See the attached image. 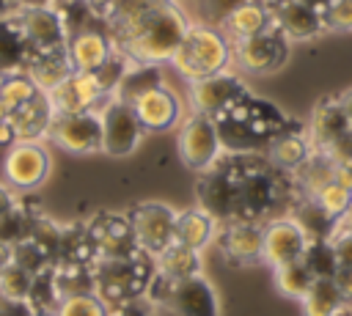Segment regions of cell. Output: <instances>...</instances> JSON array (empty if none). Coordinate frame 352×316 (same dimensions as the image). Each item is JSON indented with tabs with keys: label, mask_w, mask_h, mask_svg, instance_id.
Here are the masks:
<instances>
[{
	"label": "cell",
	"mask_w": 352,
	"mask_h": 316,
	"mask_svg": "<svg viewBox=\"0 0 352 316\" xmlns=\"http://www.w3.org/2000/svg\"><path fill=\"white\" fill-rule=\"evenodd\" d=\"M195 195L198 206L217 223H270L289 214L297 201L292 173L275 168L264 154H223L209 170L198 173Z\"/></svg>",
	"instance_id": "1"
},
{
	"label": "cell",
	"mask_w": 352,
	"mask_h": 316,
	"mask_svg": "<svg viewBox=\"0 0 352 316\" xmlns=\"http://www.w3.org/2000/svg\"><path fill=\"white\" fill-rule=\"evenodd\" d=\"M214 121L226 154H264L278 135L300 126L272 102L256 99L253 93L220 113Z\"/></svg>",
	"instance_id": "2"
},
{
	"label": "cell",
	"mask_w": 352,
	"mask_h": 316,
	"mask_svg": "<svg viewBox=\"0 0 352 316\" xmlns=\"http://www.w3.org/2000/svg\"><path fill=\"white\" fill-rule=\"evenodd\" d=\"M190 19L176 0H168L157 8L138 30L116 44V52L124 55L132 66H162L170 63L179 44L190 30Z\"/></svg>",
	"instance_id": "3"
},
{
	"label": "cell",
	"mask_w": 352,
	"mask_h": 316,
	"mask_svg": "<svg viewBox=\"0 0 352 316\" xmlns=\"http://www.w3.org/2000/svg\"><path fill=\"white\" fill-rule=\"evenodd\" d=\"M154 272V258L143 250L129 258H99L94 261V294L107 308L140 300L146 297Z\"/></svg>",
	"instance_id": "4"
},
{
	"label": "cell",
	"mask_w": 352,
	"mask_h": 316,
	"mask_svg": "<svg viewBox=\"0 0 352 316\" xmlns=\"http://www.w3.org/2000/svg\"><path fill=\"white\" fill-rule=\"evenodd\" d=\"M170 66L187 82L220 74L231 69V41L212 25H204V22L190 25L184 41L170 58Z\"/></svg>",
	"instance_id": "5"
},
{
	"label": "cell",
	"mask_w": 352,
	"mask_h": 316,
	"mask_svg": "<svg viewBox=\"0 0 352 316\" xmlns=\"http://www.w3.org/2000/svg\"><path fill=\"white\" fill-rule=\"evenodd\" d=\"M146 300L157 308L173 311L176 316H220V302H217L214 286L204 275L168 283V280L157 278V272H154Z\"/></svg>",
	"instance_id": "6"
},
{
	"label": "cell",
	"mask_w": 352,
	"mask_h": 316,
	"mask_svg": "<svg viewBox=\"0 0 352 316\" xmlns=\"http://www.w3.org/2000/svg\"><path fill=\"white\" fill-rule=\"evenodd\" d=\"M289 58V38L267 27L250 38L231 41V66L242 74H272L278 71Z\"/></svg>",
	"instance_id": "7"
},
{
	"label": "cell",
	"mask_w": 352,
	"mask_h": 316,
	"mask_svg": "<svg viewBox=\"0 0 352 316\" xmlns=\"http://www.w3.org/2000/svg\"><path fill=\"white\" fill-rule=\"evenodd\" d=\"M52 157L41 140H16L3 157V181L14 192H30L41 187L50 176Z\"/></svg>",
	"instance_id": "8"
},
{
	"label": "cell",
	"mask_w": 352,
	"mask_h": 316,
	"mask_svg": "<svg viewBox=\"0 0 352 316\" xmlns=\"http://www.w3.org/2000/svg\"><path fill=\"white\" fill-rule=\"evenodd\" d=\"M223 143H220V132H217V121L212 115H201V113H190L182 121L179 129V159L195 170L204 173L209 170L220 157H223Z\"/></svg>",
	"instance_id": "9"
},
{
	"label": "cell",
	"mask_w": 352,
	"mask_h": 316,
	"mask_svg": "<svg viewBox=\"0 0 352 316\" xmlns=\"http://www.w3.org/2000/svg\"><path fill=\"white\" fill-rule=\"evenodd\" d=\"M52 140L66 154H99L102 151V115L99 110L85 113H55L47 129Z\"/></svg>",
	"instance_id": "10"
},
{
	"label": "cell",
	"mask_w": 352,
	"mask_h": 316,
	"mask_svg": "<svg viewBox=\"0 0 352 316\" xmlns=\"http://www.w3.org/2000/svg\"><path fill=\"white\" fill-rule=\"evenodd\" d=\"M22 36L30 47V55H47V52H66L69 30L63 25V16L55 5H19L14 11Z\"/></svg>",
	"instance_id": "11"
},
{
	"label": "cell",
	"mask_w": 352,
	"mask_h": 316,
	"mask_svg": "<svg viewBox=\"0 0 352 316\" xmlns=\"http://www.w3.org/2000/svg\"><path fill=\"white\" fill-rule=\"evenodd\" d=\"M176 214L168 203L162 201H143L135 203L126 217L129 225L135 231V242L143 253H148L151 258H157L168 245H173V234H176Z\"/></svg>",
	"instance_id": "12"
},
{
	"label": "cell",
	"mask_w": 352,
	"mask_h": 316,
	"mask_svg": "<svg viewBox=\"0 0 352 316\" xmlns=\"http://www.w3.org/2000/svg\"><path fill=\"white\" fill-rule=\"evenodd\" d=\"M99 115H102V154H107V157H129L140 146V140L146 135V129L138 121L132 104L118 99V96H110L102 104Z\"/></svg>",
	"instance_id": "13"
},
{
	"label": "cell",
	"mask_w": 352,
	"mask_h": 316,
	"mask_svg": "<svg viewBox=\"0 0 352 316\" xmlns=\"http://www.w3.org/2000/svg\"><path fill=\"white\" fill-rule=\"evenodd\" d=\"M190 85V110L201 113V115H212L217 118L220 113H226L228 107H234L236 102H242L250 91L245 85V80L239 74H234L231 69L187 82Z\"/></svg>",
	"instance_id": "14"
},
{
	"label": "cell",
	"mask_w": 352,
	"mask_h": 316,
	"mask_svg": "<svg viewBox=\"0 0 352 316\" xmlns=\"http://www.w3.org/2000/svg\"><path fill=\"white\" fill-rule=\"evenodd\" d=\"M85 228H88V236L94 242L96 261L99 258H129V256L140 253L126 214L99 212L85 223Z\"/></svg>",
	"instance_id": "15"
},
{
	"label": "cell",
	"mask_w": 352,
	"mask_h": 316,
	"mask_svg": "<svg viewBox=\"0 0 352 316\" xmlns=\"http://www.w3.org/2000/svg\"><path fill=\"white\" fill-rule=\"evenodd\" d=\"M214 239H217L220 256L231 267L258 264L261 250H264V223H250V220L217 223Z\"/></svg>",
	"instance_id": "16"
},
{
	"label": "cell",
	"mask_w": 352,
	"mask_h": 316,
	"mask_svg": "<svg viewBox=\"0 0 352 316\" xmlns=\"http://www.w3.org/2000/svg\"><path fill=\"white\" fill-rule=\"evenodd\" d=\"M47 96H50V104L55 113H85V110H102V104L113 93L102 85V80L96 74L72 71Z\"/></svg>",
	"instance_id": "17"
},
{
	"label": "cell",
	"mask_w": 352,
	"mask_h": 316,
	"mask_svg": "<svg viewBox=\"0 0 352 316\" xmlns=\"http://www.w3.org/2000/svg\"><path fill=\"white\" fill-rule=\"evenodd\" d=\"M308 247V236L305 231L297 225L294 217L280 214L270 223H264V250H261V261L267 267H283L292 261H302Z\"/></svg>",
	"instance_id": "18"
},
{
	"label": "cell",
	"mask_w": 352,
	"mask_h": 316,
	"mask_svg": "<svg viewBox=\"0 0 352 316\" xmlns=\"http://www.w3.org/2000/svg\"><path fill=\"white\" fill-rule=\"evenodd\" d=\"M66 55H69V63H72L74 71L96 74L116 55V47L110 41V33H107L104 22L88 25V27L72 33L69 44H66Z\"/></svg>",
	"instance_id": "19"
},
{
	"label": "cell",
	"mask_w": 352,
	"mask_h": 316,
	"mask_svg": "<svg viewBox=\"0 0 352 316\" xmlns=\"http://www.w3.org/2000/svg\"><path fill=\"white\" fill-rule=\"evenodd\" d=\"M129 104L146 132H165L176 126V121L182 118V102L165 82L140 91L138 96L129 99Z\"/></svg>",
	"instance_id": "20"
},
{
	"label": "cell",
	"mask_w": 352,
	"mask_h": 316,
	"mask_svg": "<svg viewBox=\"0 0 352 316\" xmlns=\"http://www.w3.org/2000/svg\"><path fill=\"white\" fill-rule=\"evenodd\" d=\"M270 22L289 41H308L324 33V22L316 11L302 5L300 0H267Z\"/></svg>",
	"instance_id": "21"
},
{
	"label": "cell",
	"mask_w": 352,
	"mask_h": 316,
	"mask_svg": "<svg viewBox=\"0 0 352 316\" xmlns=\"http://www.w3.org/2000/svg\"><path fill=\"white\" fill-rule=\"evenodd\" d=\"M305 132H308V140H311L314 151L327 154L336 143H341V140L352 132V124H349V118L344 115L338 99H336V96H327V99H322V102L314 107Z\"/></svg>",
	"instance_id": "22"
},
{
	"label": "cell",
	"mask_w": 352,
	"mask_h": 316,
	"mask_svg": "<svg viewBox=\"0 0 352 316\" xmlns=\"http://www.w3.org/2000/svg\"><path fill=\"white\" fill-rule=\"evenodd\" d=\"M52 115H55V110H52L47 93H38L28 104L16 107L14 113H8L11 129H14V140H41V137H47Z\"/></svg>",
	"instance_id": "23"
},
{
	"label": "cell",
	"mask_w": 352,
	"mask_h": 316,
	"mask_svg": "<svg viewBox=\"0 0 352 316\" xmlns=\"http://www.w3.org/2000/svg\"><path fill=\"white\" fill-rule=\"evenodd\" d=\"M311 154H314V146H311L308 132H305L302 126L278 135V137L270 143V148L264 151V157H267L275 168H280V170H286V173H294Z\"/></svg>",
	"instance_id": "24"
},
{
	"label": "cell",
	"mask_w": 352,
	"mask_h": 316,
	"mask_svg": "<svg viewBox=\"0 0 352 316\" xmlns=\"http://www.w3.org/2000/svg\"><path fill=\"white\" fill-rule=\"evenodd\" d=\"M217 234V220L204 212L201 206H190V209H182L176 214V234H173V242L190 247V250H204Z\"/></svg>",
	"instance_id": "25"
},
{
	"label": "cell",
	"mask_w": 352,
	"mask_h": 316,
	"mask_svg": "<svg viewBox=\"0 0 352 316\" xmlns=\"http://www.w3.org/2000/svg\"><path fill=\"white\" fill-rule=\"evenodd\" d=\"M30 60V47L14 14L0 16V74L25 71Z\"/></svg>",
	"instance_id": "26"
},
{
	"label": "cell",
	"mask_w": 352,
	"mask_h": 316,
	"mask_svg": "<svg viewBox=\"0 0 352 316\" xmlns=\"http://www.w3.org/2000/svg\"><path fill=\"white\" fill-rule=\"evenodd\" d=\"M154 269H157V278H162L168 283L195 278V275H201V253L173 242L154 258Z\"/></svg>",
	"instance_id": "27"
},
{
	"label": "cell",
	"mask_w": 352,
	"mask_h": 316,
	"mask_svg": "<svg viewBox=\"0 0 352 316\" xmlns=\"http://www.w3.org/2000/svg\"><path fill=\"white\" fill-rule=\"evenodd\" d=\"M333 170H336V162H333L327 154L314 151V154L292 173L297 198H316L327 184H333Z\"/></svg>",
	"instance_id": "28"
},
{
	"label": "cell",
	"mask_w": 352,
	"mask_h": 316,
	"mask_svg": "<svg viewBox=\"0 0 352 316\" xmlns=\"http://www.w3.org/2000/svg\"><path fill=\"white\" fill-rule=\"evenodd\" d=\"M267 27H272V22H270L267 0H261V3H248V5L236 8L217 30H220L228 41H242V38H250V36L267 30Z\"/></svg>",
	"instance_id": "29"
},
{
	"label": "cell",
	"mask_w": 352,
	"mask_h": 316,
	"mask_svg": "<svg viewBox=\"0 0 352 316\" xmlns=\"http://www.w3.org/2000/svg\"><path fill=\"white\" fill-rule=\"evenodd\" d=\"M289 217L297 220V225L305 231L308 242L316 239H333V234L338 231V220H333L314 198H297L289 209Z\"/></svg>",
	"instance_id": "30"
},
{
	"label": "cell",
	"mask_w": 352,
	"mask_h": 316,
	"mask_svg": "<svg viewBox=\"0 0 352 316\" xmlns=\"http://www.w3.org/2000/svg\"><path fill=\"white\" fill-rule=\"evenodd\" d=\"M300 308H302V316H338L349 305L341 297L333 278H314L311 289L300 300Z\"/></svg>",
	"instance_id": "31"
},
{
	"label": "cell",
	"mask_w": 352,
	"mask_h": 316,
	"mask_svg": "<svg viewBox=\"0 0 352 316\" xmlns=\"http://www.w3.org/2000/svg\"><path fill=\"white\" fill-rule=\"evenodd\" d=\"M25 71L30 74V80H33L44 93H50V91H52L55 85H60L74 69H72L66 52H47V55H30Z\"/></svg>",
	"instance_id": "32"
},
{
	"label": "cell",
	"mask_w": 352,
	"mask_h": 316,
	"mask_svg": "<svg viewBox=\"0 0 352 316\" xmlns=\"http://www.w3.org/2000/svg\"><path fill=\"white\" fill-rule=\"evenodd\" d=\"M52 280H55L60 300L74 297V294H94V264L55 261L52 264Z\"/></svg>",
	"instance_id": "33"
},
{
	"label": "cell",
	"mask_w": 352,
	"mask_h": 316,
	"mask_svg": "<svg viewBox=\"0 0 352 316\" xmlns=\"http://www.w3.org/2000/svg\"><path fill=\"white\" fill-rule=\"evenodd\" d=\"M38 93H44V91L30 80L28 71H14V74L0 77V104L6 107V113H14L16 107L28 104Z\"/></svg>",
	"instance_id": "34"
},
{
	"label": "cell",
	"mask_w": 352,
	"mask_h": 316,
	"mask_svg": "<svg viewBox=\"0 0 352 316\" xmlns=\"http://www.w3.org/2000/svg\"><path fill=\"white\" fill-rule=\"evenodd\" d=\"M272 280H275L278 294H283V297L300 302V300L305 297V291L311 289L314 275L308 272V267H305L302 261H292V264L275 267V269H272Z\"/></svg>",
	"instance_id": "35"
},
{
	"label": "cell",
	"mask_w": 352,
	"mask_h": 316,
	"mask_svg": "<svg viewBox=\"0 0 352 316\" xmlns=\"http://www.w3.org/2000/svg\"><path fill=\"white\" fill-rule=\"evenodd\" d=\"M8 261H14L16 267H22L30 275H38V272H44V269H50L55 264L52 256L36 239H30V236H22L19 242L11 245V258Z\"/></svg>",
	"instance_id": "36"
},
{
	"label": "cell",
	"mask_w": 352,
	"mask_h": 316,
	"mask_svg": "<svg viewBox=\"0 0 352 316\" xmlns=\"http://www.w3.org/2000/svg\"><path fill=\"white\" fill-rule=\"evenodd\" d=\"M33 286V275L16 267L14 261L0 264V300H14V302H28Z\"/></svg>",
	"instance_id": "37"
},
{
	"label": "cell",
	"mask_w": 352,
	"mask_h": 316,
	"mask_svg": "<svg viewBox=\"0 0 352 316\" xmlns=\"http://www.w3.org/2000/svg\"><path fill=\"white\" fill-rule=\"evenodd\" d=\"M302 264L308 267V272L314 278H333L338 272V258H336V250H333L330 239L308 242L305 256H302Z\"/></svg>",
	"instance_id": "38"
},
{
	"label": "cell",
	"mask_w": 352,
	"mask_h": 316,
	"mask_svg": "<svg viewBox=\"0 0 352 316\" xmlns=\"http://www.w3.org/2000/svg\"><path fill=\"white\" fill-rule=\"evenodd\" d=\"M55 316H107V305L96 294H74L60 300Z\"/></svg>",
	"instance_id": "39"
},
{
	"label": "cell",
	"mask_w": 352,
	"mask_h": 316,
	"mask_svg": "<svg viewBox=\"0 0 352 316\" xmlns=\"http://www.w3.org/2000/svg\"><path fill=\"white\" fill-rule=\"evenodd\" d=\"M314 201H316V203H319V206H322L333 220H338V223H341V220L346 217V212L352 209V192H349V190H344V187H341V184H336V181H333V184H327V187H324Z\"/></svg>",
	"instance_id": "40"
},
{
	"label": "cell",
	"mask_w": 352,
	"mask_h": 316,
	"mask_svg": "<svg viewBox=\"0 0 352 316\" xmlns=\"http://www.w3.org/2000/svg\"><path fill=\"white\" fill-rule=\"evenodd\" d=\"M248 3H261V0H198V16L204 25L220 27L236 8L248 5Z\"/></svg>",
	"instance_id": "41"
},
{
	"label": "cell",
	"mask_w": 352,
	"mask_h": 316,
	"mask_svg": "<svg viewBox=\"0 0 352 316\" xmlns=\"http://www.w3.org/2000/svg\"><path fill=\"white\" fill-rule=\"evenodd\" d=\"M322 22L324 30H352V0H327Z\"/></svg>",
	"instance_id": "42"
},
{
	"label": "cell",
	"mask_w": 352,
	"mask_h": 316,
	"mask_svg": "<svg viewBox=\"0 0 352 316\" xmlns=\"http://www.w3.org/2000/svg\"><path fill=\"white\" fill-rule=\"evenodd\" d=\"M330 245H333V250H336L338 267H352V231L341 228V223H338V231L333 234Z\"/></svg>",
	"instance_id": "43"
},
{
	"label": "cell",
	"mask_w": 352,
	"mask_h": 316,
	"mask_svg": "<svg viewBox=\"0 0 352 316\" xmlns=\"http://www.w3.org/2000/svg\"><path fill=\"white\" fill-rule=\"evenodd\" d=\"M107 316H154V305L146 297H140V300H129L107 308Z\"/></svg>",
	"instance_id": "44"
},
{
	"label": "cell",
	"mask_w": 352,
	"mask_h": 316,
	"mask_svg": "<svg viewBox=\"0 0 352 316\" xmlns=\"http://www.w3.org/2000/svg\"><path fill=\"white\" fill-rule=\"evenodd\" d=\"M333 280H336L341 297L346 300V305L352 308V267H338V272L333 275Z\"/></svg>",
	"instance_id": "45"
},
{
	"label": "cell",
	"mask_w": 352,
	"mask_h": 316,
	"mask_svg": "<svg viewBox=\"0 0 352 316\" xmlns=\"http://www.w3.org/2000/svg\"><path fill=\"white\" fill-rule=\"evenodd\" d=\"M333 181L352 192V159H338L333 170Z\"/></svg>",
	"instance_id": "46"
},
{
	"label": "cell",
	"mask_w": 352,
	"mask_h": 316,
	"mask_svg": "<svg viewBox=\"0 0 352 316\" xmlns=\"http://www.w3.org/2000/svg\"><path fill=\"white\" fill-rule=\"evenodd\" d=\"M19 203H16V195H14V190L6 184V181H0V220L3 217H8L14 209H16Z\"/></svg>",
	"instance_id": "47"
},
{
	"label": "cell",
	"mask_w": 352,
	"mask_h": 316,
	"mask_svg": "<svg viewBox=\"0 0 352 316\" xmlns=\"http://www.w3.org/2000/svg\"><path fill=\"white\" fill-rule=\"evenodd\" d=\"M28 302H14V300H0V316H30Z\"/></svg>",
	"instance_id": "48"
},
{
	"label": "cell",
	"mask_w": 352,
	"mask_h": 316,
	"mask_svg": "<svg viewBox=\"0 0 352 316\" xmlns=\"http://www.w3.org/2000/svg\"><path fill=\"white\" fill-rule=\"evenodd\" d=\"M336 99H338V104H341L344 115H346V118H349V124H352V88H346V91H344V93H338Z\"/></svg>",
	"instance_id": "49"
},
{
	"label": "cell",
	"mask_w": 352,
	"mask_h": 316,
	"mask_svg": "<svg viewBox=\"0 0 352 316\" xmlns=\"http://www.w3.org/2000/svg\"><path fill=\"white\" fill-rule=\"evenodd\" d=\"M16 8H19L16 0H0V16H8V14H14Z\"/></svg>",
	"instance_id": "50"
},
{
	"label": "cell",
	"mask_w": 352,
	"mask_h": 316,
	"mask_svg": "<svg viewBox=\"0 0 352 316\" xmlns=\"http://www.w3.org/2000/svg\"><path fill=\"white\" fill-rule=\"evenodd\" d=\"M302 5H308L311 11H316L319 16H322V11H324V5H327V0H300Z\"/></svg>",
	"instance_id": "51"
},
{
	"label": "cell",
	"mask_w": 352,
	"mask_h": 316,
	"mask_svg": "<svg viewBox=\"0 0 352 316\" xmlns=\"http://www.w3.org/2000/svg\"><path fill=\"white\" fill-rule=\"evenodd\" d=\"M19 5H58L60 0H16Z\"/></svg>",
	"instance_id": "52"
},
{
	"label": "cell",
	"mask_w": 352,
	"mask_h": 316,
	"mask_svg": "<svg viewBox=\"0 0 352 316\" xmlns=\"http://www.w3.org/2000/svg\"><path fill=\"white\" fill-rule=\"evenodd\" d=\"M341 228H346V231H352V209L346 212V217L341 220Z\"/></svg>",
	"instance_id": "53"
},
{
	"label": "cell",
	"mask_w": 352,
	"mask_h": 316,
	"mask_svg": "<svg viewBox=\"0 0 352 316\" xmlns=\"http://www.w3.org/2000/svg\"><path fill=\"white\" fill-rule=\"evenodd\" d=\"M154 316H176V313L168 311V308H157V305H154Z\"/></svg>",
	"instance_id": "54"
},
{
	"label": "cell",
	"mask_w": 352,
	"mask_h": 316,
	"mask_svg": "<svg viewBox=\"0 0 352 316\" xmlns=\"http://www.w3.org/2000/svg\"><path fill=\"white\" fill-rule=\"evenodd\" d=\"M30 316H55V311H33Z\"/></svg>",
	"instance_id": "55"
},
{
	"label": "cell",
	"mask_w": 352,
	"mask_h": 316,
	"mask_svg": "<svg viewBox=\"0 0 352 316\" xmlns=\"http://www.w3.org/2000/svg\"><path fill=\"white\" fill-rule=\"evenodd\" d=\"M91 3H94V5H96V8H99V5H104V3H107V0H91Z\"/></svg>",
	"instance_id": "56"
},
{
	"label": "cell",
	"mask_w": 352,
	"mask_h": 316,
	"mask_svg": "<svg viewBox=\"0 0 352 316\" xmlns=\"http://www.w3.org/2000/svg\"><path fill=\"white\" fill-rule=\"evenodd\" d=\"M338 316H352V308H346V311H341Z\"/></svg>",
	"instance_id": "57"
},
{
	"label": "cell",
	"mask_w": 352,
	"mask_h": 316,
	"mask_svg": "<svg viewBox=\"0 0 352 316\" xmlns=\"http://www.w3.org/2000/svg\"><path fill=\"white\" fill-rule=\"evenodd\" d=\"M0 77H3V74H0Z\"/></svg>",
	"instance_id": "58"
}]
</instances>
